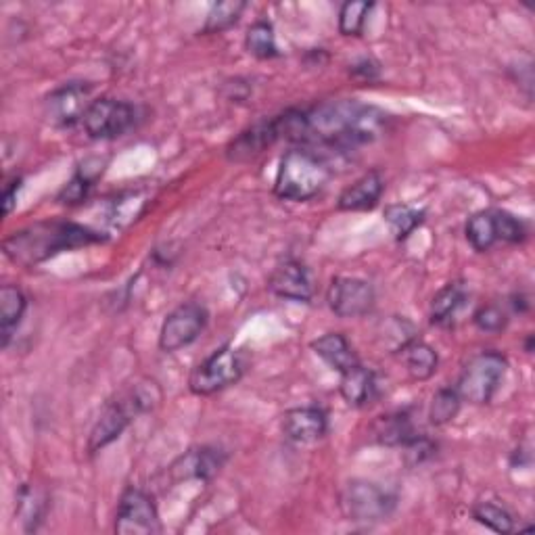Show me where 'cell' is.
I'll list each match as a JSON object with an SVG mask.
<instances>
[{
  "instance_id": "484cf974",
  "label": "cell",
  "mask_w": 535,
  "mask_h": 535,
  "mask_svg": "<svg viewBox=\"0 0 535 535\" xmlns=\"http://www.w3.org/2000/svg\"><path fill=\"white\" fill-rule=\"evenodd\" d=\"M245 46H247V51L258 59H274L278 55L274 28L270 26L268 21H255L253 23V26L247 30Z\"/></svg>"
},
{
  "instance_id": "ac0fdd59",
  "label": "cell",
  "mask_w": 535,
  "mask_h": 535,
  "mask_svg": "<svg viewBox=\"0 0 535 535\" xmlns=\"http://www.w3.org/2000/svg\"><path fill=\"white\" fill-rule=\"evenodd\" d=\"M224 462H226V454L222 450L201 448V450H193L191 454L182 456L172 467V473L176 475V479L195 477V479L207 481L220 473Z\"/></svg>"
},
{
  "instance_id": "4316f807",
  "label": "cell",
  "mask_w": 535,
  "mask_h": 535,
  "mask_svg": "<svg viewBox=\"0 0 535 535\" xmlns=\"http://www.w3.org/2000/svg\"><path fill=\"white\" fill-rule=\"evenodd\" d=\"M245 3H239V0H228V3H216L212 11L207 13L203 32L205 34H220L228 28L235 26L239 21L241 13L245 11Z\"/></svg>"
},
{
  "instance_id": "52a82bcc",
  "label": "cell",
  "mask_w": 535,
  "mask_h": 535,
  "mask_svg": "<svg viewBox=\"0 0 535 535\" xmlns=\"http://www.w3.org/2000/svg\"><path fill=\"white\" fill-rule=\"evenodd\" d=\"M345 517L356 523L385 521L395 508V498L370 481H352L341 496Z\"/></svg>"
},
{
  "instance_id": "83f0119b",
  "label": "cell",
  "mask_w": 535,
  "mask_h": 535,
  "mask_svg": "<svg viewBox=\"0 0 535 535\" xmlns=\"http://www.w3.org/2000/svg\"><path fill=\"white\" fill-rule=\"evenodd\" d=\"M17 513L23 521L26 531H36L44 513V498L34 490L32 485H21L17 496Z\"/></svg>"
},
{
  "instance_id": "4fadbf2b",
  "label": "cell",
  "mask_w": 535,
  "mask_h": 535,
  "mask_svg": "<svg viewBox=\"0 0 535 535\" xmlns=\"http://www.w3.org/2000/svg\"><path fill=\"white\" fill-rule=\"evenodd\" d=\"M281 138H283L281 122H278V115H276V118L272 120L258 122L249 130L241 132L235 141L226 147V157L230 161H237V164H241V161H249L253 157L262 155L276 141H281Z\"/></svg>"
},
{
  "instance_id": "d4e9b609",
  "label": "cell",
  "mask_w": 535,
  "mask_h": 535,
  "mask_svg": "<svg viewBox=\"0 0 535 535\" xmlns=\"http://www.w3.org/2000/svg\"><path fill=\"white\" fill-rule=\"evenodd\" d=\"M385 220L391 226L395 239L404 241L412 235L418 226L423 224L425 212L423 209H416L410 205H389L385 209Z\"/></svg>"
},
{
  "instance_id": "7a4b0ae2",
  "label": "cell",
  "mask_w": 535,
  "mask_h": 535,
  "mask_svg": "<svg viewBox=\"0 0 535 535\" xmlns=\"http://www.w3.org/2000/svg\"><path fill=\"white\" fill-rule=\"evenodd\" d=\"M105 241L99 232L76 222H38L13 232L5 239L3 249L7 258L19 266H36L55 258L61 251L86 247Z\"/></svg>"
},
{
  "instance_id": "ba28073f",
  "label": "cell",
  "mask_w": 535,
  "mask_h": 535,
  "mask_svg": "<svg viewBox=\"0 0 535 535\" xmlns=\"http://www.w3.org/2000/svg\"><path fill=\"white\" fill-rule=\"evenodd\" d=\"M527 230L521 220L500 209L475 214L467 224V239L477 251L492 249L496 243H521Z\"/></svg>"
},
{
  "instance_id": "cb8c5ba5",
  "label": "cell",
  "mask_w": 535,
  "mask_h": 535,
  "mask_svg": "<svg viewBox=\"0 0 535 535\" xmlns=\"http://www.w3.org/2000/svg\"><path fill=\"white\" fill-rule=\"evenodd\" d=\"M467 299V291H464L462 283H450L448 287L441 289L431 304V322L433 324H448L456 312L464 306Z\"/></svg>"
},
{
  "instance_id": "603a6c76",
  "label": "cell",
  "mask_w": 535,
  "mask_h": 535,
  "mask_svg": "<svg viewBox=\"0 0 535 535\" xmlns=\"http://www.w3.org/2000/svg\"><path fill=\"white\" fill-rule=\"evenodd\" d=\"M402 352H404V362H406L408 375L414 381H427L435 375L439 360H437V354L431 345H427L423 341H410Z\"/></svg>"
},
{
  "instance_id": "5b68a950",
  "label": "cell",
  "mask_w": 535,
  "mask_h": 535,
  "mask_svg": "<svg viewBox=\"0 0 535 535\" xmlns=\"http://www.w3.org/2000/svg\"><path fill=\"white\" fill-rule=\"evenodd\" d=\"M506 358L498 352H483L469 360L458 379V395L471 404L492 402L506 375Z\"/></svg>"
},
{
  "instance_id": "8992f818",
  "label": "cell",
  "mask_w": 535,
  "mask_h": 535,
  "mask_svg": "<svg viewBox=\"0 0 535 535\" xmlns=\"http://www.w3.org/2000/svg\"><path fill=\"white\" fill-rule=\"evenodd\" d=\"M245 356L235 347H222L207 360H203L189 379V387L197 395H212L241 381L245 375Z\"/></svg>"
},
{
  "instance_id": "3957f363",
  "label": "cell",
  "mask_w": 535,
  "mask_h": 535,
  "mask_svg": "<svg viewBox=\"0 0 535 535\" xmlns=\"http://www.w3.org/2000/svg\"><path fill=\"white\" fill-rule=\"evenodd\" d=\"M331 178V168L312 149L299 147L285 153L278 168L274 193L287 201H308L316 197Z\"/></svg>"
},
{
  "instance_id": "ffe728a7",
  "label": "cell",
  "mask_w": 535,
  "mask_h": 535,
  "mask_svg": "<svg viewBox=\"0 0 535 535\" xmlns=\"http://www.w3.org/2000/svg\"><path fill=\"white\" fill-rule=\"evenodd\" d=\"M316 356H320L324 362H327L331 368L345 372L354 368L358 362V356L354 354L352 345L347 343V339L341 333H329L322 335L312 343Z\"/></svg>"
},
{
  "instance_id": "30bf717a",
  "label": "cell",
  "mask_w": 535,
  "mask_h": 535,
  "mask_svg": "<svg viewBox=\"0 0 535 535\" xmlns=\"http://www.w3.org/2000/svg\"><path fill=\"white\" fill-rule=\"evenodd\" d=\"M161 531L157 508L153 498L143 490H130L124 492L118 515H115V533L120 535H155Z\"/></svg>"
},
{
  "instance_id": "e0dca14e",
  "label": "cell",
  "mask_w": 535,
  "mask_h": 535,
  "mask_svg": "<svg viewBox=\"0 0 535 535\" xmlns=\"http://www.w3.org/2000/svg\"><path fill=\"white\" fill-rule=\"evenodd\" d=\"M383 191H385L383 176L377 170H372L362 178H358L352 186H347V189L339 195L337 207L341 212H366V209H372L379 203Z\"/></svg>"
},
{
  "instance_id": "8fae6325",
  "label": "cell",
  "mask_w": 535,
  "mask_h": 535,
  "mask_svg": "<svg viewBox=\"0 0 535 535\" xmlns=\"http://www.w3.org/2000/svg\"><path fill=\"white\" fill-rule=\"evenodd\" d=\"M207 310L195 301L178 306L164 320V327L159 333V347L164 352H178L182 347L191 345L205 329Z\"/></svg>"
},
{
  "instance_id": "1f68e13d",
  "label": "cell",
  "mask_w": 535,
  "mask_h": 535,
  "mask_svg": "<svg viewBox=\"0 0 535 535\" xmlns=\"http://www.w3.org/2000/svg\"><path fill=\"white\" fill-rule=\"evenodd\" d=\"M475 324L477 329L483 331V333H500L506 329L508 324V316L506 312L496 306V304H490V306H483L477 314H475Z\"/></svg>"
},
{
  "instance_id": "d590c367",
  "label": "cell",
  "mask_w": 535,
  "mask_h": 535,
  "mask_svg": "<svg viewBox=\"0 0 535 535\" xmlns=\"http://www.w3.org/2000/svg\"><path fill=\"white\" fill-rule=\"evenodd\" d=\"M19 186H21V180H13V182H11V186H9V189H7V191H5V195H3V212H5V216H9V214L13 212Z\"/></svg>"
},
{
  "instance_id": "836d02e7",
  "label": "cell",
  "mask_w": 535,
  "mask_h": 535,
  "mask_svg": "<svg viewBox=\"0 0 535 535\" xmlns=\"http://www.w3.org/2000/svg\"><path fill=\"white\" fill-rule=\"evenodd\" d=\"M404 448H406V458L412 464L423 462L425 458H429L435 452V446L431 444V441L427 437H421V435H416L414 439H410Z\"/></svg>"
},
{
  "instance_id": "44dd1931",
  "label": "cell",
  "mask_w": 535,
  "mask_h": 535,
  "mask_svg": "<svg viewBox=\"0 0 535 535\" xmlns=\"http://www.w3.org/2000/svg\"><path fill=\"white\" fill-rule=\"evenodd\" d=\"M372 437H375L383 446H406L410 439L416 437L414 425L410 416L404 412H393L377 418V423L372 425Z\"/></svg>"
},
{
  "instance_id": "277c9868",
  "label": "cell",
  "mask_w": 535,
  "mask_h": 535,
  "mask_svg": "<svg viewBox=\"0 0 535 535\" xmlns=\"http://www.w3.org/2000/svg\"><path fill=\"white\" fill-rule=\"evenodd\" d=\"M155 402H159V389L153 381L134 385L124 398L111 402L99 416V421L88 439V450L99 452L101 448L109 446L111 441H115L124 433V429L130 425L136 414L151 410Z\"/></svg>"
},
{
  "instance_id": "e575fe53",
  "label": "cell",
  "mask_w": 535,
  "mask_h": 535,
  "mask_svg": "<svg viewBox=\"0 0 535 535\" xmlns=\"http://www.w3.org/2000/svg\"><path fill=\"white\" fill-rule=\"evenodd\" d=\"M352 72H354L356 78H362V80H375L377 74H379V67H377L375 63H372L370 59H364V61H360L358 65H354Z\"/></svg>"
},
{
  "instance_id": "d6986e66",
  "label": "cell",
  "mask_w": 535,
  "mask_h": 535,
  "mask_svg": "<svg viewBox=\"0 0 535 535\" xmlns=\"http://www.w3.org/2000/svg\"><path fill=\"white\" fill-rule=\"evenodd\" d=\"M339 391L343 400L350 406H366L377 398V379L375 372L356 364L354 368L341 372V385Z\"/></svg>"
},
{
  "instance_id": "d6a6232c",
  "label": "cell",
  "mask_w": 535,
  "mask_h": 535,
  "mask_svg": "<svg viewBox=\"0 0 535 535\" xmlns=\"http://www.w3.org/2000/svg\"><path fill=\"white\" fill-rule=\"evenodd\" d=\"M92 180H95V178H92V176L88 174V170H80V172L72 178V182H69V184L65 186V189L61 191L59 201H61V203H67V205H74V203L84 201V197L88 195V189L92 186Z\"/></svg>"
},
{
  "instance_id": "6da1fadb",
  "label": "cell",
  "mask_w": 535,
  "mask_h": 535,
  "mask_svg": "<svg viewBox=\"0 0 535 535\" xmlns=\"http://www.w3.org/2000/svg\"><path fill=\"white\" fill-rule=\"evenodd\" d=\"M389 124V115L358 101H331L304 111L301 141L329 149H354L377 141Z\"/></svg>"
},
{
  "instance_id": "7402d4cb",
  "label": "cell",
  "mask_w": 535,
  "mask_h": 535,
  "mask_svg": "<svg viewBox=\"0 0 535 535\" xmlns=\"http://www.w3.org/2000/svg\"><path fill=\"white\" fill-rule=\"evenodd\" d=\"M26 295H23L17 287L5 285L0 289V335H3V347L9 345V339L17 324L21 322L23 312H26Z\"/></svg>"
},
{
  "instance_id": "9c48e42d",
  "label": "cell",
  "mask_w": 535,
  "mask_h": 535,
  "mask_svg": "<svg viewBox=\"0 0 535 535\" xmlns=\"http://www.w3.org/2000/svg\"><path fill=\"white\" fill-rule=\"evenodd\" d=\"M136 111L130 103L115 99H97L86 109L82 124L90 138L107 141V138H118L128 132L134 124Z\"/></svg>"
},
{
  "instance_id": "5bb4252c",
  "label": "cell",
  "mask_w": 535,
  "mask_h": 535,
  "mask_svg": "<svg viewBox=\"0 0 535 535\" xmlns=\"http://www.w3.org/2000/svg\"><path fill=\"white\" fill-rule=\"evenodd\" d=\"M90 86L82 82L65 84L46 101V111H49L51 122L59 126H72L84 118L86 109L90 107Z\"/></svg>"
},
{
  "instance_id": "f1b7e54d",
  "label": "cell",
  "mask_w": 535,
  "mask_h": 535,
  "mask_svg": "<svg viewBox=\"0 0 535 535\" xmlns=\"http://www.w3.org/2000/svg\"><path fill=\"white\" fill-rule=\"evenodd\" d=\"M473 519L487 529H492L496 533H513L515 531V521L510 517L502 506H496L492 502H479L473 508Z\"/></svg>"
},
{
  "instance_id": "f546056e",
  "label": "cell",
  "mask_w": 535,
  "mask_h": 535,
  "mask_svg": "<svg viewBox=\"0 0 535 535\" xmlns=\"http://www.w3.org/2000/svg\"><path fill=\"white\" fill-rule=\"evenodd\" d=\"M460 395L456 389H439L433 395V402H431V410H429V418L433 425H446L450 421H454L458 410H460Z\"/></svg>"
},
{
  "instance_id": "9a60e30c",
  "label": "cell",
  "mask_w": 535,
  "mask_h": 535,
  "mask_svg": "<svg viewBox=\"0 0 535 535\" xmlns=\"http://www.w3.org/2000/svg\"><path fill=\"white\" fill-rule=\"evenodd\" d=\"M327 429V414L316 406L293 408L283 418V431L287 439L295 441V444H312V441H318L327 435Z\"/></svg>"
},
{
  "instance_id": "4dcf8cb0",
  "label": "cell",
  "mask_w": 535,
  "mask_h": 535,
  "mask_svg": "<svg viewBox=\"0 0 535 535\" xmlns=\"http://www.w3.org/2000/svg\"><path fill=\"white\" fill-rule=\"evenodd\" d=\"M372 7V3H345L339 11V32L343 36H360Z\"/></svg>"
},
{
  "instance_id": "2e32d148",
  "label": "cell",
  "mask_w": 535,
  "mask_h": 535,
  "mask_svg": "<svg viewBox=\"0 0 535 535\" xmlns=\"http://www.w3.org/2000/svg\"><path fill=\"white\" fill-rule=\"evenodd\" d=\"M270 289L278 297L291 301H304V304H308L314 295L308 268L295 260H289L274 270L270 278Z\"/></svg>"
},
{
  "instance_id": "7c38bea8",
  "label": "cell",
  "mask_w": 535,
  "mask_h": 535,
  "mask_svg": "<svg viewBox=\"0 0 535 535\" xmlns=\"http://www.w3.org/2000/svg\"><path fill=\"white\" fill-rule=\"evenodd\" d=\"M327 301L329 308L339 318H358L372 310V304H375V291H372L370 283L362 281V278L339 276L329 287Z\"/></svg>"
}]
</instances>
